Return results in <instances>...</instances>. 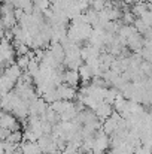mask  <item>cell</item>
Here are the masks:
<instances>
[{
    "label": "cell",
    "instance_id": "obj_1",
    "mask_svg": "<svg viewBox=\"0 0 152 154\" xmlns=\"http://www.w3.org/2000/svg\"><path fill=\"white\" fill-rule=\"evenodd\" d=\"M57 91H58V97L63 99V100H73L78 97V91L75 90V87L69 85V84H60L57 87Z\"/></svg>",
    "mask_w": 152,
    "mask_h": 154
},
{
    "label": "cell",
    "instance_id": "obj_2",
    "mask_svg": "<svg viewBox=\"0 0 152 154\" xmlns=\"http://www.w3.org/2000/svg\"><path fill=\"white\" fill-rule=\"evenodd\" d=\"M113 112H115L113 105H112V103H109V102H106V100L100 102V105H99V106H97V109H96V114H97V117L100 118L101 121H104L106 118H109Z\"/></svg>",
    "mask_w": 152,
    "mask_h": 154
},
{
    "label": "cell",
    "instance_id": "obj_3",
    "mask_svg": "<svg viewBox=\"0 0 152 154\" xmlns=\"http://www.w3.org/2000/svg\"><path fill=\"white\" fill-rule=\"evenodd\" d=\"M64 82L72 85V87H78L81 82V75H79V69H69L64 72Z\"/></svg>",
    "mask_w": 152,
    "mask_h": 154
},
{
    "label": "cell",
    "instance_id": "obj_4",
    "mask_svg": "<svg viewBox=\"0 0 152 154\" xmlns=\"http://www.w3.org/2000/svg\"><path fill=\"white\" fill-rule=\"evenodd\" d=\"M21 150L24 154H42V150L39 147L37 142H31V141H22L21 142Z\"/></svg>",
    "mask_w": 152,
    "mask_h": 154
},
{
    "label": "cell",
    "instance_id": "obj_5",
    "mask_svg": "<svg viewBox=\"0 0 152 154\" xmlns=\"http://www.w3.org/2000/svg\"><path fill=\"white\" fill-rule=\"evenodd\" d=\"M4 141H9V142H12V144H21V142L24 141V130L21 129V130H13V132H10V135H9L7 139H4Z\"/></svg>",
    "mask_w": 152,
    "mask_h": 154
},
{
    "label": "cell",
    "instance_id": "obj_6",
    "mask_svg": "<svg viewBox=\"0 0 152 154\" xmlns=\"http://www.w3.org/2000/svg\"><path fill=\"white\" fill-rule=\"evenodd\" d=\"M9 135H10V130H9V129H6V127H1V129H0V139H1V141L7 139Z\"/></svg>",
    "mask_w": 152,
    "mask_h": 154
}]
</instances>
